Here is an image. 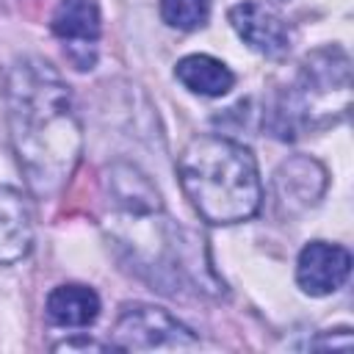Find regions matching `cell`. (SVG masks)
<instances>
[{
	"instance_id": "9c48e42d",
	"label": "cell",
	"mask_w": 354,
	"mask_h": 354,
	"mask_svg": "<svg viewBox=\"0 0 354 354\" xmlns=\"http://www.w3.org/2000/svg\"><path fill=\"white\" fill-rule=\"evenodd\" d=\"M44 310L55 326H88L100 315V299L86 285H58Z\"/></svg>"
},
{
	"instance_id": "6da1fadb",
	"label": "cell",
	"mask_w": 354,
	"mask_h": 354,
	"mask_svg": "<svg viewBox=\"0 0 354 354\" xmlns=\"http://www.w3.org/2000/svg\"><path fill=\"white\" fill-rule=\"evenodd\" d=\"M8 122L17 160L36 196H53L80 158L72 94L41 58H22L8 75Z\"/></svg>"
},
{
	"instance_id": "3957f363",
	"label": "cell",
	"mask_w": 354,
	"mask_h": 354,
	"mask_svg": "<svg viewBox=\"0 0 354 354\" xmlns=\"http://www.w3.org/2000/svg\"><path fill=\"white\" fill-rule=\"evenodd\" d=\"M337 97H348V58L340 50H321L301 64V75L296 91L290 97V108L279 111L288 122H313L318 113H326L329 102Z\"/></svg>"
},
{
	"instance_id": "7a4b0ae2",
	"label": "cell",
	"mask_w": 354,
	"mask_h": 354,
	"mask_svg": "<svg viewBox=\"0 0 354 354\" xmlns=\"http://www.w3.org/2000/svg\"><path fill=\"white\" fill-rule=\"evenodd\" d=\"M194 210L210 224H238L260 210L263 188L252 152L224 136L194 138L177 160Z\"/></svg>"
},
{
	"instance_id": "ba28073f",
	"label": "cell",
	"mask_w": 354,
	"mask_h": 354,
	"mask_svg": "<svg viewBox=\"0 0 354 354\" xmlns=\"http://www.w3.org/2000/svg\"><path fill=\"white\" fill-rule=\"evenodd\" d=\"M33 246L30 210L19 191L0 185V266L22 260Z\"/></svg>"
},
{
	"instance_id": "8fae6325",
	"label": "cell",
	"mask_w": 354,
	"mask_h": 354,
	"mask_svg": "<svg viewBox=\"0 0 354 354\" xmlns=\"http://www.w3.org/2000/svg\"><path fill=\"white\" fill-rule=\"evenodd\" d=\"M279 188H282V196L290 199V194L296 188H304V196L310 202H315V196L321 194L324 188V169L315 163V160H307V158H296L290 163L282 166L279 171Z\"/></svg>"
},
{
	"instance_id": "52a82bcc",
	"label": "cell",
	"mask_w": 354,
	"mask_h": 354,
	"mask_svg": "<svg viewBox=\"0 0 354 354\" xmlns=\"http://www.w3.org/2000/svg\"><path fill=\"white\" fill-rule=\"evenodd\" d=\"M230 25L235 33L257 53L268 58H279L290 50V30L271 8L254 0H243L230 8Z\"/></svg>"
},
{
	"instance_id": "30bf717a",
	"label": "cell",
	"mask_w": 354,
	"mask_h": 354,
	"mask_svg": "<svg viewBox=\"0 0 354 354\" xmlns=\"http://www.w3.org/2000/svg\"><path fill=\"white\" fill-rule=\"evenodd\" d=\"M174 75L188 91L202 97H221L235 83V75L218 58H210V55H185L177 64Z\"/></svg>"
},
{
	"instance_id": "5b68a950",
	"label": "cell",
	"mask_w": 354,
	"mask_h": 354,
	"mask_svg": "<svg viewBox=\"0 0 354 354\" xmlns=\"http://www.w3.org/2000/svg\"><path fill=\"white\" fill-rule=\"evenodd\" d=\"M97 0H58L53 11V33L64 41V53L75 69H91L100 41Z\"/></svg>"
},
{
	"instance_id": "8992f818",
	"label": "cell",
	"mask_w": 354,
	"mask_h": 354,
	"mask_svg": "<svg viewBox=\"0 0 354 354\" xmlns=\"http://www.w3.org/2000/svg\"><path fill=\"white\" fill-rule=\"evenodd\" d=\"M351 271V254L326 241H313L301 249L299 263H296V279L304 293L310 296H326L335 293Z\"/></svg>"
},
{
	"instance_id": "7c38bea8",
	"label": "cell",
	"mask_w": 354,
	"mask_h": 354,
	"mask_svg": "<svg viewBox=\"0 0 354 354\" xmlns=\"http://www.w3.org/2000/svg\"><path fill=\"white\" fill-rule=\"evenodd\" d=\"M160 17L177 30H196L210 17V0H160Z\"/></svg>"
},
{
	"instance_id": "277c9868",
	"label": "cell",
	"mask_w": 354,
	"mask_h": 354,
	"mask_svg": "<svg viewBox=\"0 0 354 354\" xmlns=\"http://www.w3.org/2000/svg\"><path fill=\"white\" fill-rule=\"evenodd\" d=\"M111 348L152 351V348H191L196 337L166 310L152 304H127L113 324Z\"/></svg>"
}]
</instances>
